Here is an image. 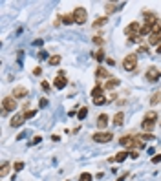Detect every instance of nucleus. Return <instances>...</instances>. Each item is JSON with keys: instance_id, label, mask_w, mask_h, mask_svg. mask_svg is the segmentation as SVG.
Wrapping results in <instances>:
<instances>
[{"instance_id": "29", "label": "nucleus", "mask_w": 161, "mask_h": 181, "mask_svg": "<svg viewBox=\"0 0 161 181\" xmlns=\"http://www.w3.org/2000/svg\"><path fill=\"white\" fill-rule=\"evenodd\" d=\"M94 179V176L92 174H88V172H83L81 174V178H79V181H92Z\"/></svg>"}, {"instance_id": "18", "label": "nucleus", "mask_w": 161, "mask_h": 181, "mask_svg": "<svg viewBox=\"0 0 161 181\" xmlns=\"http://www.w3.org/2000/svg\"><path fill=\"white\" fill-rule=\"evenodd\" d=\"M123 123H125V114H123V112H117V114L114 115V125H115V126H123Z\"/></svg>"}, {"instance_id": "36", "label": "nucleus", "mask_w": 161, "mask_h": 181, "mask_svg": "<svg viewBox=\"0 0 161 181\" xmlns=\"http://www.w3.org/2000/svg\"><path fill=\"white\" fill-rule=\"evenodd\" d=\"M40 141H42V137H40V136H35V137H33V141H31V145H37V143H40Z\"/></svg>"}, {"instance_id": "17", "label": "nucleus", "mask_w": 161, "mask_h": 181, "mask_svg": "<svg viewBox=\"0 0 161 181\" xmlns=\"http://www.w3.org/2000/svg\"><path fill=\"white\" fill-rule=\"evenodd\" d=\"M106 125H108V115L106 114H101V115L97 117V126L103 130V128H106Z\"/></svg>"}, {"instance_id": "21", "label": "nucleus", "mask_w": 161, "mask_h": 181, "mask_svg": "<svg viewBox=\"0 0 161 181\" xmlns=\"http://www.w3.org/2000/svg\"><path fill=\"white\" fill-rule=\"evenodd\" d=\"M9 168H11L9 163H2V168H0V178H6V176L9 174Z\"/></svg>"}, {"instance_id": "32", "label": "nucleus", "mask_w": 161, "mask_h": 181, "mask_svg": "<svg viewBox=\"0 0 161 181\" xmlns=\"http://www.w3.org/2000/svg\"><path fill=\"white\" fill-rule=\"evenodd\" d=\"M13 167H15V170L19 172V170H22V168H24V163H22V161H17V163H15Z\"/></svg>"}, {"instance_id": "44", "label": "nucleus", "mask_w": 161, "mask_h": 181, "mask_svg": "<svg viewBox=\"0 0 161 181\" xmlns=\"http://www.w3.org/2000/svg\"><path fill=\"white\" fill-rule=\"evenodd\" d=\"M156 51H158V53H161V44L158 46V50H156Z\"/></svg>"}, {"instance_id": "12", "label": "nucleus", "mask_w": 161, "mask_h": 181, "mask_svg": "<svg viewBox=\"0 0 161 181\" xmlns=\"http://www.w3.org/2000/svg\"><path fill=\"white\" fill-rule=\"evenodd\" d=\"M148 44H152V46H159L161 44V29L159 31H154L148 37Z\"/></svg>"}, {"instance_id": "2", "label": "nucleus", "mask_w": 161, "mask_h": 181, "mask_svg": "<svg viewBox=\"0 0 161 181\" xmlns=\"http://www.w3.org/2000/svg\"><path fill=\"white\" fill-rule=\"evenodd\" d=\"M139 31H141V26L137 24V22H130L128 26L125 28V33L128 35V40H134V42H139L141 40Z\"/></svg>"}, {"instance_id": "42", "label": "nucleus", "mask_w": 161, "mask_h": 181, "mask_svg": "<svg viewBox=\"0 0 161 181\" xmlns=\"http://www.w3.org/2000/svg\"><path fill=\"white\" fill-rule=\"evenodd\" d=\"M42 73V68H35V70H33V75H40Z\"/></svg>"}, {"instance_id": "30", "label": "nucleus", "mask_w": 161, "mask_h": 181, "mask_svg": "<svg viewBox=\"0 0 161 181\" xmlns=\"http://www.w3.org/2000/svg\"><path fill=\"white\" fill-rule=\"evenodd\" d=\"M106 103V99L105 97H99V99H94V104H97V106H101V104H105Z\"/></svg>"}, {"instance_id": "25", "label": "nucleus", "mask_w": 161, "mask_h": 181, "mask_svg": "<svg viewBox=\"0 0 161 181\" xmlns=\"http://www.w3.org/2000/svg\"><path fill=\"white\" fill-rule=\"evenodd\" d=\"M159 101H161V92H156V93H154V95L150 97V104L154 106V104H158Z\"/></svg>"}, {"instance_id": "20", "label": "nucleus", "mask_w": 161, "mask_h": 181, "mask_svg": "<svg viewBox=\"0 0 161 181\" xmlns=\"http://www.w3.org/2000/svg\"><path fill=\"white\" fill-rule=\"evenodd\" d=\"M143 121H154V123H156V121H158V112H156V110L147 112V114H145V117H143Z\"/></svg>"}, {"instance_id": "22", "label": "nucleus", "mask_w": 161, "mask_h": 181, "mask_svg": "<svg viewBox=\"0 0 161 181\" xmlns=\"http://www.w3.org/2000/svg\"><path fill=\"white\" fill-rule=\"evenodd\" d=\"M119 8L114 4V2H108L106 6H105V11H106V15H110V13H114V11H117Z\"/></svg>"}, {"instance_id": "43", "label": "nucleus", "mask_w": 161, "mask_h": 181, "mask_svg": "<svg viewBox=\"0 0 161 181\" xmlns=\"http://www.w3.org/2000/svg\"><path fill=\"white\" fill-rule=\"evenodd\" d=\"M126 176H128V172H126V174H123V176H121V178H119L117 181H123V179H125V178H126Z\"/></svg>"}, {"instance_id": "37", "label": "nucleus", "mask_w": 161, "mask_h": 181, "mask_svg": "<svg viewBox=\"0 0 161 181\" xmlns=\"http://www.w3.org/2000/svg\"><path fill=\"white\" fill-rule=\"evenodd\" d=\"M46 104H48V99H40V101H39V106L40 108H44Z\"/></svg>"}, {"instance_id": "1", "label": "nucleus", "mask_w": 161, "mask_h": 181, "mask_svg": "<svg viewBox=\"0 0 161 181\" xmlns=\"http://www.w3.org/2000/svg\"><path fill=\"white\" fill-rule=\"evenodd\" d=\"M119 143L123 145V146H126V148H134V150H139V148H145V141L139 137H136V136H123V137L119 139Z\"/></svg>"}, {"instance_id": "40", "label": "nucleus", "mask_w": 161, "mask_h": 181, "mask_svg": "<svg viewBox=\"0 0 161 181\" xmlns=\"http://www.w3.org/2000/svg\"><path fill=\"white\" fill-rule=\"evenodd\" d=\"M39 59H48V53H46V51H40V53H39ZM48 61H50V59H48Z\"/></svg>"}, {"instance_id": "26", "label": "nucleus", "mask_w": 161, "mask_h": 181, "mask_svg": "<svg viewBox=\"0 0 161 181\" xmlns=\"http://www.w3.org/2000/svg\"><path fill=\"white\" fill-rule=\"evenodd\" d=\"M94 57H95L99 62H103V61H105V51H103V50H97V51H94Z\"/></svg>"}, {"instance_id": "13", "label": "nucleus", "mask_w": 161, "mask_h": 181, "mask_svg": "<svg viewBox=\"0 0 161 181\" xmlns=\"http://www.w3.org/2000/svg\"><path fill=\"white\" fill-rule=\"evenodd\" d=\"M128 156H130V152H119V154H115L114 157H110L108 161H110V163H114V161H115V163H123Z\"/></svg>"}, {"instance_id": "35", "label": "nucleus", "mask_w": 161, "mask_h": 181, "mask_svg": "<svg viewBox=\"0 0 161 181\" xmlns=\"http://www.w3.org/2000/svg\"><path fill=\"white\" fill-rule=\"evenodd\" d=\"M130 157H132V159H137V157H139L137 150H132V152H130Z\"/></svg>"}, {"instance_id": "33", "label": "nucleus", "mask_w": 161, "mask_h": 181, "mask_svg": "<svg viewBox=\"0 0 161 181\" xmlns=\"http://www.w3.org/2000/svg\"><path fill=\"white\" fill-rule=\"evenodd\" d=\"M141 139H143V141H150V139H156V137H154L152 134H143V136H141Z\"/></svg>"}, {"instance_id": "24", "label": "nucleus", "mask_w": 161, "mask_h": 181, "mask_svg": "<svg viewBox=\"0 0 161 181\" xmlns=\"http://www.w3.org/2000/svg\"><path fill=\"white\" fill-rule=\"evenodd\" d=\"M75 19H73V13H70V15H62V24H73Z\"/></svg>"}, {"instance_id": "14", "label": "nucleus", "mask_w": 161, "mask_h": 181, "mask_svg": "<svg viewBox=\"0 0 161 181\" xmlns=\"http://www.w3.org/2000/svg\"><path fill=\"white\" fill-rule=\"evenodd\" d=\"M95 79L99 81V84H101V79H110V73H108L105 68H97L95 70Z\"/></svg>"}, {"instance_id": "28", "label": "nucleus", "mask_w": 161, "mask_h": 181, "mask_svg": "<svg viewBox=\"0 0 161 181\" xmlns=\"http://www.w3.org/2000/svg\"><path fill=\"white\" fill-rule=\"evenodd\" d=\"M86 115H88V108H86V106H84V108H81V110L77 112V117L81 119V121H83V119H84Z\"/></svg>"}, {"instance_id": "27", "label": "nucleus", "mask_w": 161, "mask_h": 181, "mask_svg": "<svg viewBox=\"0 0 161 181\" xmlns=\"http://www.w3.org/2000/svg\"><path fill=\"white\" fill-rule=\"evenodd\" d=\"M50 66H57V64L61 62V55H53V57H50Z\"/></svg>"}, {"instance_id": "10", "label": "nucleus", "mask_w": 161, "mask_h": 181, "mask_svg": "<svg viewBox=\"0 0 161 181\" xmlns=\"http://www.w3.org/2000/svg\"><path fill=\"white\" fill-rule=\"evenodd\" d=\"M68 84V81H66V77H64V72H61V73L55 77V81H53V86L57 88V90H62L64 86Z\"/></svg>"}, {"instance_id": "9", "label": "nucleus", "mask_w": 161, "mask_h": 181, "mask_svg": "<svg viewBox=\"0 0 161 181\" xmlns=\"http://www.w3.org/2000/svg\"><path fill=\"white\" fill-rule=\"evenodd\" d=\"M26 121V112H20V114H15L13 115V119H11V126L13 128H19V126H22V123Z\"/></svg>"}, {"instance_id": "23", "label": "nucleus", "mask_w": 161, "mask_h": 181, "mask_svg": "<svg viewBox=\"0 0 161 181\" xmlns=\"http://www.w3.org/2000/svg\"><path fill=\"white\" fill-rule=\"evenodd\" d=\"M108 22V17H99V19H95V22H94V28H101V26H105Z\"/></svg>"}, {"instance_id": "19", "label": "nucleus", "mask_w": 161, "mask_h": 181, "mask_svg": "<svg viewBox=\"0 0 161 181\" xmlns=\"http://www.w3.org/2000/svg\"><path fill=\"white\" fill-rule=\"evenodd\" d=\"M154 125H156L154 121H143V123H141V128H143V132H147V134H148V132L154 130Z\"/></svg>"}, {"instance_id": "38", "label": "nucleus", "mask_w": 161, "mask_h": 181, "mask_svg": "<svg viewBox=\"0 0 161 181\" xmlns=\"http://www.w3.org/2000/svg\"><path fill=\"white\" fill-rule=\"evenodd\" d=\"M35 114H37L35 110H31V112H26V119H31L33 115H35Z\"/></svg>"}, {"instance_id": "11", "label": "nucleus", "mask_w": 161, "mask_h": 181, "mask_svg": "<svg viewBox=\"0 0 161 181\" xmlns=\"http://www.w3.org/2000/svg\"><path fill=\"white\" fill-rule=\"evenodd\" d=\"M26 95H28V88H24V86L13 88V97H15V99H24Z\"/></svg>"}, {"instance_id": "7", "label": "nucleus", "mask_w": 161, "mask_h": 181, "mask_svg": "<svg viewBox=\"0 0 161 181\" xmlns=\"http://www.w3.org/2000/svg\"><path fill=\"white\" fill-rule=\"evenodd\" d=\"M92 139H94L95 143H108V141L114 139V134H112V132H97V134L92 136Z\"/></svg>"}, {"instance_id": "3", "label": "nucleus", "mask_w": 161, "mask_h": 181, "mask_svg": "<svg viewBox=\"0 0 161 181\" xmlns=\"http://www.w3.org/2000/svg\"><path fill=\"white\" fill-rule=\"evenodd\" d=\"M123 68H125L126 72L136 70V68H137V55H136V53L126 55V57H125V61H123Z\"/></svg>"}, {"instance_id": "34", "label": "nucleus", "mask_w": 161, "mask_h": 181, "mask_svg": "<svg viewBox=\"0 0 161 181\" xmlns=\"http://www.w3.org/2000/svg\"><path fill=\"white\" fill-rule=\"evenodd\" d=\"M40 86H42V90H44V92H46V93L50 92V84H48L46 81H42V84H40Z\"/></svg>"}, {"instance_id": "39", "label": "nucleus", "mask_w": 161, "mask_h": 181, "mask_svg": "<svg viewBox=\"0 0 161 181\" xmlns=\"http://www.w3.org/2000/svg\"><path fill=\"white\" fill-rule=\"evenodd\" d=\"M137 51H143V53H145V51H148V46H147V44H143V46H139V50H137Z\"/></svg>"}, {"instance_id": "41", "label": "nucleus", "mask_w": 161, "mask_h": 181, "mask_svg": "<svg viewBox=\"0 0 161 181\" xmlns=\"http://www.w3.org/2000/svg\"><path fill=\"white\" fill-rule=\"evenodd\" d=\"M161 161V154L159 156H154V157H152V163H159Z\"/></svg>"}, {"instance_id": "16", "label": "nucleus", "mask_w": 161, "mask_h": 181, "mask_svg": "<svg viewBox=\"0 0 161 181\" xmlns=\"http://www.w3.org/2000/svg\"><path fill=\"white\" fill-rule=\"evenodd\" d=\"M117 86H119V79L110 77L106 83H105V90H114V88H117Z\"/></svg>"}, {"instance_id": "6", "label": "nucleus", "mask_w": 161, "mask_h": 181, "mask_svg": "<svg viewBox=\"0 0 161 181\" xmlns=\"http://www.w3.org/2000/svg\"><path fill=\"white\" fill-rule=\"evenodd\" d=\"M73 19H75V24H86V19H88V11L84 8H75L73 9Z\"/></svg>"}, {"instance_id": "4", "label": "nucleus", "mask_w": 161, "mask_h": 181, "mask_svg": "<svg viewBox=\"0 0 161 181\" xmlns=\"http://www.w3.org/2000/svg\"><path fill=\"white\" fill-rule=\"evenodd\" d=\"M145 77H147V81H148V83H158V81L161 79V72H159V68H156V66H150V68L147 70Z\"/></svg>"}, {"instance_id": "31", "label": "nucleus", "mask_w": 161, "mask_h": 181, "mask_svg": "<svg viewBox=\"0 0 161 181\" xmlns=\"http://www.w3.org/2000/svg\"><path fill=\"white\" fill-rule=\"evenodd\" d=\"M94 42H95V44H101V46H103V44H105V39H103L101 35H95V37H94Z\"/></svg>"}, {"instance_id": "8", "label": "nucleus", "mask_w": 161, "mask_h": 181, "mask_svg": "<svg viewBox=\"0 0 161 181\" xmlns=\"http://www.w3.org/2000/svg\"><path fill=\"white\" fill-rule=\"evenodd\" d=\"M159 22L161 20L158 19V15H156V13H150V11H147V13H145V24H147V26L154 28V26H158Z\"/></svg>"}, {"instance_id": "15", "label": "nucleus", "mask_w": 161, "mask_h": 181, "mask_svg": "<svg viewBox=\"0 0 161 181\" xmlns=\"http://www.w3.org/2000/svg\"><path fill=\"white\" fill-rule=\"evenodd\" d=\"M103 93H105V86H101L97 83V86L92 90V97H94V99H99V97H103Z\"/></svg>"}, {"instance_id": "5", "label": "nucleus", "mask_w": 161, "mask_h": 181, "mask_svg": "<svg viewBox=\"0 0 161 181\" xmlns=\"http://www.w3.org/2000/svg\"><path fill=\"white\" fill-rule=\"evenodd\" d=\"M13 110H17L15 97H4V99H2V112L8 114V112H13Z\"/></svg>"}]
</instances>
